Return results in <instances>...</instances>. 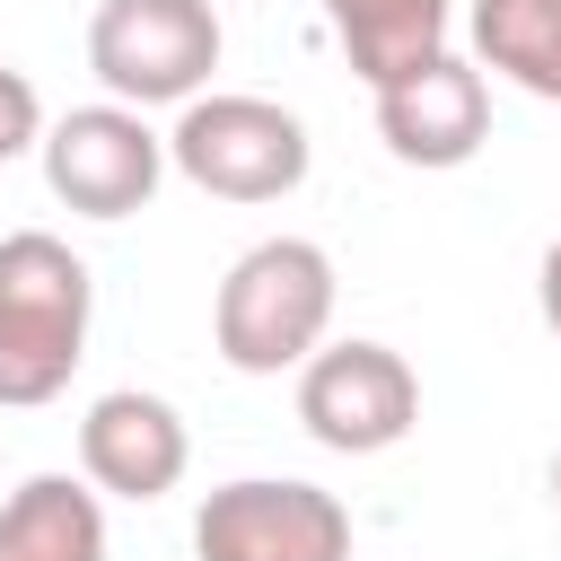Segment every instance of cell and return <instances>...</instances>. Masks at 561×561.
Listing matches in <instances>:
<instances>
[{
	"mask_svg": "<svg viewBox=\"0 0 561 561\" xmlns=\"http://www.w3.org/2000/svg\"><path fill=\"white\" fill-rule=\"evenodd\" d=\"M324 324H333V254L316 237H263V245H245L228 263V280H219V307H210L219 359L237 377L307 368L324 351Z\"/></svg>",
	"mask_w": 561,
	"mask_h": 561,
	"instance_id": "1",
	"label": "cell"
},
{
	"mask_svg": "<svg viewBox=\"0 0 561 561\" xmlns=\"http://www.w3.org/2000/svg\"><path fill=\"white\" fill-rule=\"evenodd\" d=\"M88 307L96 280L61 237L44 228L0 237V403L26 412L70 386V368L88 359Z\"/></svg>",
	"mask_w": 561,
	"mask_h": 561,
	"instance_id": "2",
	"label": "cell"
},
{
	"mask_svg": "<svg viewBox=\"0 0 561 561\" xmlns=\"http://www.w3.org/2000/svg\"><path fill=\"white\" fill-rule=\"evenodd\" d=\"M88 70L114 88V105H193L219 70V18L210 0H96L88 18Z\"/></svg>",
	"mask_w": 561,
	"mask_h": 561,
	"instance_id": "3",
	"label": "cell"
},
{
	"mask_svg": "<svg viewBox=\"0 0 561 561\" xmlns=\"http://www.w3.org/2000/svg\"><path fill=\"white\" fill-rule=\"evenodd\" d=\"M167 158L219 202H280L307 175V123L272 96H193L167 131Z\"/></svg>",
	"mask_w": 561,
	"mask_h": 561,
	"instance_id": "4",
	"label": "cell"
},
{
	"mask_svg": "<svg viewBox=\"0 0 561 561\" xmlns=\"http://www.w3.org/2000/svg\"><path fill=\"white\" fill-rule=\"evenodd\" d=\"M202 561H351V508L316 482H219L193 517Z\"/></svg>",
	"mask_w": 561,
	"mask_h": 561,
	"instance_id": "5",
	"label": "cell"
},
{
	"mask_svg": "<svg viewBox=\"0 0 561 561\" xmlns=\"http://www.w3.org/2000/svg\"><path fill=\"white\" fill-rule=\"evenodd\" d=\"M298 421L333 456H377L421 421V377L386 342H333L298 368Z\"/></svg>",
	"mask_w": 561,
	"mask_h": 561,
	"instance_id": "6",
	"label": "cell"
},
{
	"mask_svg": "<svg viewBox=\"0 0 561 561\" xmlns=\"http://www.w3.org/2000/svg\"><path fill=\"white\" fill-rule=\"evenodd\" d=\"M167 175V140L131 105H70L44 131V184L79 219H131Z\"/></svg>",
	"mask_w": 561,
	"mask_h": 561,
	"instance_id": "7",
	"label": "cell"
},
{
	"mask_svg": "<svg viewBox=\"0 0 561 561\" xmlns=\"http://www.w3.org/2000/svg\"><path fill=\"white\" fill-rule=\"evenodd\" d=\"M377 131L403 167H465L491 131V88L465 53H430L421 70L377 88Z\"/></svg>",
	"mask_w": 561,
	"mask_h": 561,
	"instance_id": "8",
	"label": "cell"
},
{
	"mask_svg": "<svg viewBox=\"0 0 561 561\" xmlns=\"http://www.w3.org/2000/svg\"><path fill=\"white\" fill-rule=\"evenodd\" d=\"M79 465H88V482L114 491V500H167V491L184 482V465H193V438H184V421H175L167 394L114 386V394H96L88 421H79Z\"/></svg>",
	"mask_w": 561,
	"mask_h": 561,
	"instance_id": "9",
	"label": "cell"
},
{
	"mask_svg": "<svg viewBox=\"0 0 561 561\" xmlns=\"http://www.w3.org/2000/svg\"><path fill=\"white\" fill-rule=\"evenodd\" d=\"M0 561H105V508L70 473H35L0 500Z\"/></svg>",
	"mask_w": 561,
	"mask_h": 561,
	"instance_id": "10",
	"label": "cell"
},
{
	"mask_svg": "<svg viewBox=\"0 0 561 561\" xmlns=\"http://www.w3.org/2000/svg\"><path fill=\"white\" fill-rule=\"evenodd\" d=\"M324 18H333L342 53H351V70L368 88H386V79L421 70L430 53H447V0H324Z\"/></svg>",
	"mask_w": 561,
	"mask_h": 561,
	"instance_id": "11",
	"label": "cell"
},
{
	"mask_svg": "<svg viewBox=\"0 0 561 561\" xmlns=\"http://www.w3.org/2000/svg\"><path fill=\"white\" fill-rule=\"evenodd\" d=\"M473 53L482 70L561 105V0H473Z\"/></svg>",
	"mask_w": 561,
	"mask_h": 561,
	"instance_id": "12",
	"label": "cell"
},
{
	"mask_svg": "<svg viewBox=\"0 0 561 561\" xmlns=\"http://www.w3.org/2000/svg\"><path fill=\"white\" fill-rule=\"evenodd\" d=\"M35 140H44V96H35L26 70L0 61V167H9L18 149H35Z\"/></svg>",
	"mask_w": 561,
	"mask_h": 561,
	"instance_id": "13",
	"label": "cell"
},
{
	"mask_svg": "<svg viewBox=\"0 0 561 561\" xmlns=\"http://www.w3.org/2000/svg\"><path fill=\"white\" fill-rule=\"evenodd\" d=\"M543 324L561 333V237H552V254H543Z\"/></svg>",
	"mask_w": 561,
	"mask_h": 561,
	"instance_id": "14",
	"label": "cell"
},
{
	"mask_svg": "<svg viewBox=\"0 0 561 561\" xmlns=\"http://www.w3.org/2000/svg\"><path fill=\"white\" fill-rule=\"evenodd\" d=\"M552 500H561V465H552Z\"/></svg>",
	"mask_w": 561,
	"mask_h": 561,
	"instance_id": "15",
	"label": "cell"
}]
</instances>
